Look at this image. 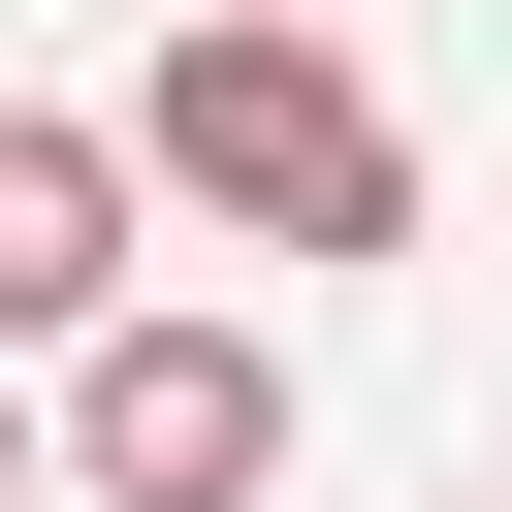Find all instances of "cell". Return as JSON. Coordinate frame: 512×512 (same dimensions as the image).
Segmentation results:
<instances>
[{
    "label": "cell",
    "instance_id": "1",
    "mask_svg": "<svg viewBox=\"0 0 512 512\" xmlns=\"http://www.w3.org/2000/svg\"><path fill=\"white\" fill-rule=\"evenodd\" d=\"M128 192H192V224H256V256H416V128H384V64H352L320 0H192V32L128 64Z\"/></svg>",
    "mask_w": 512,
    "mask_h": 512
},
{
    "label": "cell",
    "instance_id": "2",
    "mask_svg": "<svg viewBox=\"0 0 512 512\" xmlns=\"http://www.w3.org/2000/svg\"><path fill=\"white\" fill-rule=\"evenodd\" d=\"M96 512H256L288 480V352L256 320H64V416H32Z\"/></svg>",
    "mask_w": 512,
    "mask_h": 512
},
{
    "label": "cell",
    "instance_id": "3",
    "mask_svg": "<svg viewBox=\"0 0 512 512\" xmlns=\"http://www.w3.org/2000/svg\"><path fill=\"white\" fill-rule=\"evenodd\" d=\"M64 320H128V128L0 96V352H64Z\"/></svg>",
    "mask_w": 512,
    "mask_h": 512
},
{
    "label": "cell",
    "instance_id": "4",
    "mask_svg": "<svg viewBox=\"0 0 512 512\" xmlns=\"http://www.w3.org/2000/svg\"><path fill=\"white\" fill-rule=\"evenodd\" d=\"M0 512H32V416H0Z\"/></svg>",
    "mask_w": 512,
    "mask_h": 512
}]
</instances>
